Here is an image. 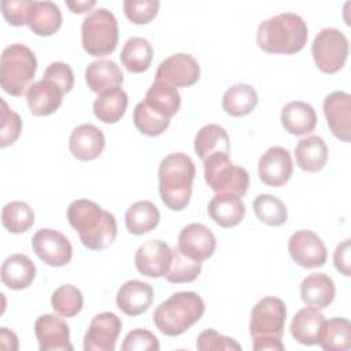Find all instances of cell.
I'll list each match as a JSON object with an SVG mask.
<instances>
[{
    "mask_svg": "<svg viewBox=\"0 0 351 351\" xmlns=\"http://www.w3.org/2000/svg\"><path fill=\"white\" fill-rule=\"evenodd\" d=\"M43 78L60 86L64 93H69L74 86V73L71 67L63 62H52L48 64Z\"/></svg>",
    "mask_w": 351,
    "mask_h": 351,
    "instance_id": "obj_47",
    "label": "cell"
},
{
    "mask_svg": "<svg viewBox=\"0 0 351 351\" xmlns=\"http://www.w3.org/2000/svg\"><path fill=\"white\" fill-rule=\"evenodd\" d=\"M66 5L74 14H84V12L90 11L96 5V1L95 0H89V1H66Z\"/></svg>",
    "mask_w": 351,
    "mask_h": 351,
    "instance_id": "obj_51",
    "label": "cell"
},
{
    "mask_svg": "<svg viewBox=\"0 0 351 351\" xmlns=\"http://www.w3.org/2000/svg\"><path fill=\"white\" fill-rule=\"evenodd\" d=\"M325 321L324 314L318 308L311 306L303 307L291 321V335L300 344L314 346L319 339Z\"/></svg>",
    "mask_w": 351,
    "mask_h": 351,
    "instance_id": "obj_24",
    "label": "cell"
},
{
    "mask_svg": "<svg viewBox=\"0 0 351 351\" xmlns=\"http://www.w3.org/2000/svg\"><path fill=\"white\" fill-rule=\"evenodd\" d=\"M252 208L256 218L270 226H281L288 219V210L285 204L273 195H258L254 199Z\"/></svg>",
    "mask_w": 351,
    "mask_h": 351,
    "instance_id": "obj_38",
    "label": "cell"
},
{
    "mask_svg": "<svg viewBox=\"0 0 351 351\" xmlns=\"http://www.w3.org/2000/svg\"><path fill=\"white\" fill-rule=\"evenodd\" d=\"M0 147L5 148L12 145L21 136L22 132V119L11 110L5 100H1V128H0Z\"/></svg>",
    "mask_w": 351,
    "mask_h": 351,
    "instance_id": "obj_43",
    "label": "cell"
},
{
    "mask_svg": "<svg viewBox=\"0 0 351 351\" xmlns=\"http://www.w3.org/2000/svg\"><path fill=\"white\" fill-rule=\"evenodd\" d=\"M204 180L217 193H233L243 197L250 186V174L230 162L229 154L215 152L203 160Z\"/></svg>",
    "mask_w": 351,
    "mask_h": 351,
    "instance_id": "obj_7",
    "label": "cell"
},
{
    "mask_svg": "<svg viewBox=\"0 0 351 351\" xmlns=\"http://www.w3.org/2000/svg\"><path fill=\"white\" fill-rule=\"evenodd\" d=\"M37 71L34 52L23 44H11L4 48L0 59V84L11 96H22L32 86Z\"/></svg>",
    "mask_w": 351,
    "mask_h": 351,
    "instance_id": "obj_5",
    "label": "cell"
},
{
    "mask_svg": "<svg viewBox=\"0 0 351 351\" xmlns=\"http://www.w3.org/2000/svg\"><path fill=\"white\" fill-rule=\"evenodd\" d=\"M288 251L292 261L304 269L324 266L328 258L324 241L313 230L307 229L296 230L291 234L288 240Z\"/></svg>",
    "mask_w": 351,
    "mask_h": 351,
    "instance_id": "obj_12",
    "label": "cell"
},
{
    "mask_svg": "<svg viewBox=\"0 0 351 351\" xmlns=\"http://www.w3.org/2000/svg\"><path fill=\"white\" fill-rule=\"evenodd\" d=\"M33 0H3L0 3L4 19L11 26H23Z\"/></svg>",
    "mask_w": 351,
    "mask_h": 351,
    "instance_id": "obj_46",
    "label": "cell"
},
{
    "mask_svg": "<svg viewBox=\"0 0 351 351\" xmlns=\"http://www.w3.org/2000/svg\"><path fill=\"white\" fill-rule=\"evenodd\" d=\"M121 330L122 321L117 314L104 311L95 315L84 336V350L114 351Z\"/></svg>",
    "mask_w": 351,
    "mask_h": 351,
    "instance_id": "obj_13",
    "label": "cell"
},
{
    "mask_svg": "<svg viewBox=\"0 0 351 351\" xmlns=\"http://www.w3.org/2000/svg\"><path fill=\"white\" fill-rule=\"evenodd\" d=\"M293 173V163L288 149L284 147H270L258 162L259 180L269 186H282Z\"/></svg>",
    "mask_w": 351,
    "mask_h": 351,
    "instance_id": "obj_16",
    "label": "cell"
},
{
    "mask_svg": "<svg viewBox=\"0 0 351 351\" xmlns=\"http://www.w3.org/2000/svg\"><path fill=\"white\" fill-rule=\"evenodd\" d=\"M311 55L315 66L325 74L340 71L348 56V40L343 32L335 27H324L311 44Z\"/></svg>",
    "mask_w": 351,
    "mask_h": 351,
    "instance_id": "obj_8",
    "label": "cell"
},
{
    "mask_svg": "<svg viewBox=\"0 0 351 351\" xmlns=\"http://www.w3.org/2000/svg\"><path fill=\"white\" fill-rule=\"evenodd\" d=\"M85 82L92 92L100 95L108 89L121 86L123 82V73L114 60L99 59L86 66Z\"/></svg>",
    "mask_w": 351,
    "mask_h": 351,
    "instance_id": "obj_25",
    "label": "cell"
},
{
    "mask_svg": "<svg viewBox=\"0 0 351 351\" xmlns=\"http://www.w3.org/2000/svg\"><path fill=\"white\" fill-rule=\"evenodd\" d=\"M32 248L44 263L52 267L64 266L73 258V247L69 239L51 228H43L34 233Z\"/></svg>",
    "mask_w": 351,
    "mask_h": 351,
    "instance_id": "obj_10",
    "label": "cell"
},
{
    "mask_svg": "<svg viewBox=\"0 0 351 351\" xmlns=\"http://www.w3.org/2000/svg\"><path fill=\"white\" fill-rule=\"evenodd\" d=\"M36 265L25 254H12L1 265V281L14 291L27 288L36 277Z\"/></svg>",
    "mask_w": 351,
    "mask_h": 351,
    "instance_id": "obj_28",
    "label": "cell"
},
{
    "mask_svg": "<svg viewBox=\"0 0 351 351\" xmlns=\"http://www.w3.org/2000/svg\"><path fill=\"white\" fill-rule=\"evenodd\" d=\"M350 254H351V240L350 239H346L344 241H341L336 247L335 254H333V263H335L336 270L346 277H350V274H351Z\"/></svg>",
    "mask_w": 351,
    "mask_h": 351,
    "instance_id": "obj_48",
    "label": "cell"
},
{
    "mask_svg": "<svg viewBox=\"0 0 351 351\" xmlns=\"http://www.w3.org/2000/svg\"><path fill=\"white\" fill-rule=\"evenodd\" d=\"M160 3L158 0H125L123 12L126 18L134 25L149 23L159 11Z\"/></svg>",
    "mask_w": 351,
    "mask_h": 351,
    "instance_id": "obj_42",
    "label": "cell"
},
{
    "mask_svg": "<svg viewBox=\"0 0 351 351\" xmlns=\"http://www.w3.org/2000/svg\"><path fill=\"white\" fill-rule=\"evenodd\" d=\"M133 123L140 133L155 137L169 128L170 119L149 108L144 101H140L133 110Z\"/></svg>",
    "mask_w": 351,
    "mask_h": 351,
    "instance_id": "obj_41",
    "label": "cell"
},
{
    "mask_svg": "<svg viewBox=\"0 0 351 351\" xmlns=\"http://www.w3.org/2000/svg\"><path fill=\"white\" fill-rule=\"evenodd\" d=\"M106 147L104 133L92 123H82L73 129L69 138L71 155L84 162L97 159Z\"/></svg>",
    "mask_w": 351,
    "mask_h": 351,
    "instance_id": "obj_19",
    "label": "cell"
},
{
    "mask_svg": "<svg viewBox=\"0 0 351 351\" xmlns=\"http://www.w3.org/2000/svg\"><path fill=\"white\" fill-rule=\"evenodd\" d=\"M317 344L326 351H346L351 348V324L347 318L335 317L325 321Z\"/></svg>",
    "mask_w": 351,
    "mask_h": 351,
    "instance_id": "obj_36",
    "label": "cell"
},
{
    "mask_svg": "<svg viewBox=\"0 0 351 351\" xmlns=\"http://www.w3.org/2000/svg\"><path fill=\"white\" fill-rule=\"evenodd\" d=\"M287 318L285 303L276 296H265L251 311L250 335L254 339H282Z\"/></svg>",
    "mask_w": 351,
    "mask_h": 351,
    "instance_id": "obj_9",
    "label": "cell"
},
{
    "mask_svg": "<svg viewBox=\"0 0 351 351\" xmlns=\"http://www.w3.org/2000/svg\"><path fill=\"white\" fill-rule=\"evenodd\" d=\"M281 125L292 136H304L311 133L317 125V114L311 104L295 100L285 104L281 110Z\"/></svg>",
    "mask_w": 351,
    "mask_h": 351,
    "instance_id": "obj_22",
    "label": "cell"
},
{
    "mask_svg": "<svg viewBox=\"0 0 351 351\" xmlns=\"http://www.w3.org/2000/svg\"><path fill=\"white\" fill-rule=\"evenodd\" d=\"M177 247L185 256L203 262L214 255L217 239L206 225L189 223L180 232Z\"/></svg>",
    "mask_w": 351,
    "mask_h": 351,
    "instance_id": "obj_17",
    "label": "cell"
},
{
    "mask_svg": "<svg viewBox=\"0 0 351 351\" xmlns=\"http://www.w3.org/2000/svg\"><path fill=\"white\" fill-rule=\"evenodd\" d=\"M67 219L78 233L82 245L90 251L104 250L117 239L115 217L93 200H73L67 207Z\"/></svg>",
    "mask_w": 351,
    "mask_h": 351,
    "instance_id": "obj_1",
    "label": "cell"
},
{
    "mask_svg": "<svg viewBox=\"0 0 351 351\" xmlns=\"http://www.w3.org/2000/svg\"><path fill=\"white\" fill-rule=\"evenodd\" d=\"M160 348L158 337L147 329L130 330L121 346L122 351H158Z\"/></svg>",
    "mask_w": 351,
    "mask_h": 351,
    "instance_id": "obj_45",
    "label": "cell"
},
{
    "mask_svg": "<svg viewBox=\"0 0 351 351\" xmlns=\"http://www.w3.org/2000/svg\"><path fill=\"white\" fill-rule=\"evenodd\" d=\"M34 333L40 351H73L70 328L53 314H43L34 322Z\"/></svg>",
    "mask_w": 351,
    "mask_h": 351,
    "instance_id": "obj_18",
    "label": "cell"
},
{
    "mask_svg": "<svg viewBox=\"0 0 351 351\" xmlns=\"http://www.w3.org/2000/svg\"><path fill=\"white\" fill-rule=\"evenodd\" d=\"M126 107L128 93L117 86L97 95L93 101V114L104 123H115L125 115Z\"/></svg>",
    "mask_w": 351,
    "mask_h": 351,
    "instance_id": "obj_32",
    "label": "cell"
},
{
    "mask_svg": "<svg viewBox=\"0 0 351 351\" xmlns=\"http://www.w3.org/2000/svg\"><path fill=\"white\" fill-rule=\"evenodd\" d=\"M258 104V93L248 84H236L226 89L222 96V108L230 117H245Z\"/></svg>",
    "mask_w": 351,
    "mask_h": 351,
    "instance_id": "obj_33",
    "label": "cell"
},
{
    "mask_svg": "<svg viewBox=\"0 0 351 351\" xmlns=\"http://www.w3.org/2000/svg\"><path fill=\"white\" fill-rule=\"evenodd\" d=\"M210 218L221 228L237 226L245 215V207L240 196L233 193H217L208 203Z\"/></svg>",
    "mask_w": 351,
    "mask_h": 351,
    "instance_id": "obj_23",
    "label": "cell"
},
{
    "mask_svg": "<svg viewBox=\"0 0 351 351\" xmlns=\"http://www.w3.org/2000/svg\"><path fill=\"white\" fill-rule=\"evenodd\" d=\"M159 221L160 213L149 200H138L133 203L125 214L126 229L134 236H141L154 230Z\"/></svg>",
    "mask_w": 351,
    "mask_h": 351,
    "instance_id": "obj_31",
    "label": "cell"
},
{
    "mask_svg": "<svg viewBox=\"0 0 351 351\" xmlns=\"http://www.w3.org/2000/svg\"><path fill=\"white\" fill-rule=\"evenodd\" d=\"M0 340L7 350H18V337L12 330L7 328H0Z\"/></svg>",
    "mask_w": 351,
    "mask_h": 351,
    "instance_id": "obj_50",
    "label": "cell"
},
{
    "mask_svg": "<svg viewBox=\"0 0 351 351\" xmlns=\"http://www.w3.org/2000/svg\"><path fill=\"white\" fill-rule=\"evenodd\" d=\"M154 302V289L148 282L129 280L117 292L118 308L129 315L136 317L145 313Z\"/></svg>",
    "mask_w": 351,
    "mask_h": 351,
    "instance_id": "obj_20",
    "label": "cell"
},
{
    "mask_svg": "<svg viewBox=\"0 0 351 351\" xmlns=\"http://www.w3.org/2000/svg\"><path fill=\"white\" fill-rule=\"evenodd\" d=\"M203 299L192 291L173 293L154 311L155 326L166 336H180L196 324L204 314Z\"/></svg>",
    "mask_w": 351,
    "mask_h": 351,
    "instance_id": "obj_4",
    "label": "cell"
},
{
    "mask_svg": "<svg viewBox=\"0 0 351 351\" xmlns=\"http://www.w3.org/2000/svg\"><path fill=\"white\" fill-rule=\"evenodd\" d=\"M64 92L60 86L49 80H41L33 82L26 92V100L29 110L36 117H47L60 107Z\"/></svg>",
    "mask_w": 351,
    "mask_h": 351,
    "instance_id": "obj_21",
    "label": "cell"
},
{
    "mask_svg": "<svg viewBox=\"0 0 351 351\" xmlns=\"http://www.w3.org/2000/svg\"><path fill=\"white\" fill-rule=\"evenodd\" d=\"M118 38V22L110 10L99 7L82 21L81 40L82 48L88 55L101 58L112 53Z\"/></svg>",
    "mask_w": 351,
    "mask_h": 351,
    "instance_id": "obj_6",
    "label": "cell"
},
{
    "mask_svg": "<svg viewBox=\"0 0 351 351\" xmlns=\"http://www.w3.org/2000/svg\"><path fill=\"white\" fill-rule=\"evenodd\" d=\"M336 287L333 280L325 273H311L300 284L302 300L318 310L326 308L335 299Z\"/></svg>",
    "mask_w": 351,
    "mask_h": 351,
    "instance_id": "obj_27",
    "label": "cell"
},
{
    "mask_svg": "<svg viewBox=\"0 0 351 351\" xmlns=\"http://www.w3.org/2000/svg\"><path fill=\"white\" fill-rule=\"evenodd\" d=\"M1 223L10 233H25L34 223V211L25 202H10L3 207Z\"/></svg>",
    "mask_w": 351,
    "mask_h": 351,
    "instance_id": "obj_37",
    "label": "cell"
},
{
    "mask_svg": "<svg viewBox=\"0 0 351 351\" xmlns=\"http://www.w3.org/2000/svg\"><path fill=\"white\" fill-rule=\"evenodd\" d=\"M308 27L295 12H281L263 21L256 30V44L267 53L292 55L307 43Z\"/></svg>",
    "mask_w": 351,
    "mask_h": 351,
    "instance_id": "obj_2",
    "label": "cell"
},
{
    "mask_svg": "<svg viewBox=\"0 0 351 351\" xmlns=\"http://www.w3.org/2000/svg\"><path fill=\"white\" fill-rule=\"evenodd\" d=\"M200 66L189 53H174L162 60L155 73V81L166 82L174 88H186L197 82Z\"/></svg>",
    "mask_w": 351,
    "mask_h": 351,
    "instance_id": "obj_11",
    "label": "cell"
},
{
    "mask_svg": "<svg viewBox=\"0 0 351 351\" xmlns=\"http://www.w3.org/2000/svg\"><path fill=\"white\" fill-rule=\"evenodd\" d=\"M143 101L149 108L169 119H171V117L177 114L181 107V96L177 88L162 81H154V84L145 92Z\"/></svg>",
    "mask_w": 351,
    "mask_h": 351,
    "instance_id": "obj_30",
    "label": "cell"
},
{
    "mask_svg": "<svg viewBox=\"0 0 351 351\" xmlns=\"http://www.w3.org/2000/svg\"><path fill=\"white\" fill-rule=\"evenodd\" d=\"M171 263L167 274L165 276L169 282L182 284L195 281L202 271V262H196L185 256L178 247L171 248Z\"/></svg>",
    "mask_w": 351,
    "mask_h": 351,
    "instance_id": "obj_40",
    "label": "cell"
},
{
    "mask_svg": "<svg viewBox=\"0 0 351 351\" xmlns=\"http://www.w3.org/2000/svg\"><path fill=\"white\" fill-rule=\"evenodd\" d=\"M324 114L332 134L344 141L351 140V96L343 90H335L324 99Z\"/></svg>",
    "mask_w": 351,
    "mask_h": 351,
    "instance_id": "obj_15",
    "label": "cell"
},
{
    "mask_svg": "<svg viewBox=\"0 0 351 351\" xmlns=\"http://www.w3.org/2000/svg\"><path fill=\"white\" fill-rule=\"evenodd\" d=\"M252 348L255 351H265V350L284 351L285 347L280 339H254Z\"/></svg>",
    "mask_w": 351,
    "mask_h": 351,
    "instance_id": "obj_49",
    "label": "cell"
},
{
    "mask_svg": "<svg viewBox=\"0 0 351 351\" xmlns=\"http://www.w3.org/2000/svg\"><path fill=\"white\" fill-rule=\"evenodd\" d=\"M171 248L165 241L148 240L137 248L134 265L137 271L147 277H165L171 263Z\"/></svg>",
    "mask_w": 351,
    "mask_h": 351,
    "instance_id": "obj_14",
    "label": "cell"
},
{
    "mask_svg": "<svg viewBox=\"0 0 351 351\" xmlns=\"http://www.w3.org/2000/svg\"><path fill=\"white\" fill-rule=\"evenodd\" d=\"M195 174V163L184 152L169 154L160 160L159 195L167 208L181 211L189 204Z\"/></svg>",
    "mask_w": 351,
    "mask_h": 351,
    "instance_id": "obj_3",
    "label": "cell"
},
{
    "mask_svg": "<svg viewBox=\"0 0 351 351\" xmlns=\"http://www.w3.org/2000/svg\"><path fill=\"white\" fill-rule=\"evenodd\" d=\"M62 22L63 18L58 4L53 1H32L26 25L34 34L52 36L60 29Z\"/></svg>",
    "mask_w": 351,
    "mask_h": 351,
    "instance_id": "obj_26",
    "label": "cell"
},
{
    "mask_svg": "<svg viewBox=\"0 0 351 351\" xmlns=\"http://www.w3.org/2000/svg\"><path fill=\"white\" fill-rule=\"evenodd\" d=\"M230 140L228 132L215 123L204 125L195 136V152L204 160L215 152L229 154Z\"/></svg>",
    "mask_w": 351,
    "mask_h": 351,
    "instance_id": "obj_35",
    "label": "cell"
},
{
    "mask_svg": "<svg viewBox=\"0 0 351 351\" xmlns=\"http://www.w3.org/2000/svg\"><path fill=\"white\" fill-rule=\"evenodd\" d=\"M296 165L308 173L319 171L325 167L328 160V147L319 136H308L295 147Z\"/></svg>",
    "mask_w": 351,
    "mask_h": 351,
    "instance_id": "obj_29",
    "label": "cell"
},
{
    "mask_svg": "<svg viewBox=\"0 0 351 351\" xmlns=\"http://www.w3.org/2000/svg\"><path fill=\"white\" fill-rule=\"evenodd\" d=\"M51 306L53 311L64 318L75 317L84 306V296L80 288L64 284L56 288L51 295Z\"/></svg>",
    "mask_w": 351,
    "mask_h": 351,
    "instance_id": "obj_39",
    "label": "cell"
},
{
    "mask_svg": "<svg viewBox=\"0 0 351 351\" xmlns=\"http://www.w3.org/2000/svg\"><path fill=\"white\" fill-rule=\"evenodd\" d=\"M121 62L130 73H144L149 69L154 48L144 37H130L122 47Z\"/></svg>",
    "mask_w": 351,
    "mask_h": 351,
    "instance_id": "obj_34",
    "label": "cell"
},
{
    "mask_svg": "<svg viewBox=\"0 0 351 351\" xmlns=\"http://www.w3.org/2000/svg\"><path fill=\"white\" fill-rule=\"evenodd\" d=\"M196 348L200 351H218V350H236L240 351L241 346L232 337L218 333L215 329L203 330L196 340Z\"/></svg>",
    "mask_w": 351,
    "mask_h": 351,
    "instance_id": "obj_44",
    "label": "cell"
}]
</instances>
